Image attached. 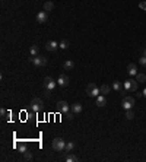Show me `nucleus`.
<instances>
[{"label":"nucleus","mask_w":146,"mask_h":162,"mask_svg":"<svg viewBox=\"0 0 146 162\" xmlns=\"http://www.w3.org/2000/svg\"><path fill=\"white\" fill-rule=\"evenodd\" d=\"M127 73H129L130 76H136V75H137V67H136L134 63H130V64L127 66Z\"/></svg>","instance_id":"obj_12"},{"label":"nucleus","mask_w":146,"mask_h":162,"mask_svg":"<svg viewBox=\"0 0 146 162\" xmlns=\"http://www.w3.org/2000/svg\"><path fill=\"white\" fill-rule=\"evenodd\" d=\"M18 149L24 153V152H27V145H25V143H19V145H18Z\"/></svg>","instance_id":"obj_28"},{"label":"nucleus","mask_w":146,"mask_h":162,"mask_svg":"<svg viewBox=\"0 0 146 162\" xmlns=\"http://www.w3.org/2000/svg\"><path fill=\"white\" fill-rule=\"evenodd\" d=\"M63 67H64V70H73L75 63H73L72 60H66V61H64V64H63Z\"/></svg>","instance_id":"obj_15"},{"label":"nucleus","mask_w":146,"mask_h":162,"mask_svg":"<svg viewBox=\"0 0 146 162\" xmlns=\"http://www.w3.org/2000/svg\"><path fill=\"white\" fill-rule=\"evenodd\" d=\"M139 64H140L142 67H146V56H142V57L139 59Z\"/></svg>","instance_id":"obj_26"},{"label":"nucleus","mask_w":146,"mask_h":162,"mask_svg":"<svg viewBox=\"0 0 146 162\" xmlns=\"http://www.w3.org/2000/svg\"><path fill=\"white\" fill-rule=\"evenodd\" d=\"M134 107V98L133 96H124L123 98V108L124 110H131Z\"/></svg>","instance_id":"obj_7"},{"label":"nucleus","mask_w":146,"mask_h":162,"mask_svg":"<svg viewBox=\"0 0 146 162\" xmlns=\"http://www.w3.org/2000/svg\"><path fill=\"white\" fill-rule=\"evenodd\" d=\"M111 88H112L114 91H117V92H120V91L123 89L121 83H120V82H117V80H114V82H112V86H111Z\"/></svg>","instance_id":"obj_18"},{"label":"nucleus","mask_w":146,"mask_h":162,"mask_svg":"<svg viewBox=\"0 0 146 162\" xmlns=\"http://www.w3.org/2000/svg\"><path fill=\"white\" fill-rule=\"evenodd\" d=\"M31 108H32V111H35V112L43 111V110H44V102H43V99H41V98H32V101H31Z\"/></svg>","instance_id":"obj_2"},{"label":"nucleus","mask_w":146,"mask_h":162,"mask_svg":"<svg viewBox=\"0 0 146 162\" xmlns=\"http://www.w3.org/2000/svg\"><path fill=\"white\" fill-rule=\"evenodd\" d=\"M96 105L98 107H105L107 105V98L104 95H98L96 96Z\"/></svg>","instance_id":"obj_13"},{"label":"nucleus","mask_w":146,"mask_h":162,"mask_svg":"<svg viewBox=\"0 0 146 162\" xmlns=\"http://www.w3.org/2000/svg\"><path fill=\"white\" fill-rule=\"evenodd\" d=\"M38 51H40V48H38L37 45H32V47H31V50H29V53H31V56H32V57L38 56Z\"/></svg>","instance_id":"obj_20"},{"label":"nucleus","mask_w":146,"mask_h":162,"mask_svg":"<svg viewBox=\"0 0 146 162\" xmlns=\"http://www.w3.org/2000/svg\"><path fill=\"white\" fill-rule=\"evenodd\" d=\"M86 94L89 95V96H98V95H101V89L95 85V83H89L88 86H86Z\"/></svg>","instance_id":"obj_5"},{"label":"nucleus","mask_w":146,"mask_h":162,"mask_svg":"<svg viewBox=\"0 0 146 162\" xmlns=\"http://www.w3.org/2000/svg\"><path fill=\"white\" fill-rule=\"evenodd\" d=\"M57 85L61 86V88H66V86L69 85V78H67V75H60L59 79H57Z\"/></svg>","instance_id":"obj_9"},{"label":"nucleus","mask_w":146,"mask_h":162,"mask_svg":"<svg viewBox=\"0 0 146 162\" xmlns=\"http://www.w3.org/2000/svg\"><path fill=\"white\" fill-rule=\"evenodd\" d=\"M51 146H53V149H54V150L60 152V150H64V147H66V142H64L61 137H54V139H53Z\"/></svg>","instance_id":"obj_3"},{"label":"nucleus","mask_w":146,"mask_h":162,"mask_svg":"<svg viewBox=\"0 0 146 162\" xmlns=\"http://www.w3.org/2000/svg\"><path fill=\"white\" fill-rule=\"evenodd\" d=\"M73 149H75V143H73V142H67V143H66L64 150H66V152H72Z\"/></svg>","instance_id":"obj_21"},{"label":"nucleus","mask_w":146,"mask_h":162,"mask_svg":"<svg viewBox=\"0 0 146 162\" xmlns=\"http://www.w3.org/2000/svg\"><path fill=\"white\" fill-rule=\"evenodd\" d=\"M99 89H101V94H102V95H105V94H108V92H110V89H111V88H110L108 85H102Z\"/></svg>","instance_id":"obj_24"},{"label":"nucleus","mask_w":146,"mask_h":162,"mask_svg":"<svg viewBox=\"0 0 146 162\" xmlns=\"http://www.w3.org/2000/svg\"><path fill=\"white\" fill-rule=\"evenodd\" d=\"M145 56H146V48H145Z\"/></svg>","instance_id":"obj_32"},{"label":"nucleus","mask_w":146,"mask_h":162,"mask_svg":"<svg viewBox=\"0 0 146 162\" xmlns=\"http://www.w3.org/2000/svg\"><path fill=\"white\" fill-rule=\"evenodd\" d=\"M56 83H57V82H56L53 78H50V76L44 78V89H45V96H47V98L51 96V91L56 88Z\"/></svg>","instance_id":"obj_1"},{"label":"nucleus","mask_w":146,"mask_h":162,"mask_svg":"<svg viewBox=\"0 0 146 162\" xmlns=\"http://www.w3.org/2000/svg\"><path fill=\"white\" fill-rule=\"evenodd\" d=\"M59 47H60V48H63V50H66V48L69 47V41H67V40L60 41V43H59Z\"/></svg>","instance_id":"obj_23"},{"label":"nucleus","mask_w":146,"mask_h":162,"mask_svg":"<svg viewBox=\"0 0 146 162\" xmlns=\"http://www.w3.org/2000/svg\"><path fill=\"white\" fill-rule=\"evenodd\" d=\"M66 115H67V118H69V120H73V117H75V112L72 111V112H67Z\"/></svg>","instance_id":"obj_30"},{"label":"nucleus","mask_w":146,"mask_h":162,"mask_svg":"<svg viewBox=\"0 0 146 162\" xmlns=\"http://www.w3.org/2000/svg\"><path fill=\"white\" fill-rule=\"evenodd\" d=\"M143 96L146 98V88H145V91H143Z\"/></svg>","instance_id":"obj_31"},{"label":"nucleus","mask_w":146,"mask_h":162,"mask_svg":"<svg viewBox=\"0 0 146 162\" xmlns=\"http://www.w3.org/2000/svg\"><path fill=\"white\" fill-rule=\"evenodd\" d=\"M126 118L127 120H133L134 118V112L131 110H126Z\"/></svg>","instance_id":"obj_25"},{"label":"nucleus","mask_w":146,"mask_h":162,"mask_svg":"<svg viewBox=\"0 0 146 162\" xmlns=\"http://www.w3.org/2000/svg\"><path fill=\"white\" fill-rule=\"evenodd\" d=\"M9 114H10V111L8 112L5 108H2V110H0V115H2V118H3V120H6V115H9Z\"/></svg>","instance_id":"obj_27"},{"label":"nucleus","mask_w":146,"mask_h":162,"mask_svg":"<svg viewBox=\"0 0 146 162\" xmlns=\"http://www.w3.org/2000/svg\"><path fill=\"white\" fill-rule=\"evenodd\" d=\"M72 111H73L75 114H80V112H82V104H79V102L73 104V105H72Z\"/></svg>","instance_id":"obj_14"},{"label":"nucleus","mask_w":146,"mask_h":162,"mask_svg":"<svg viewBox=\"0 0 146 162\" xmlns=\"http://www.w3.org/2000/svg\"><path fill=\"white\" fill-rule=\"evenodd\" d=\"M57 48H60V47H59V43H56V41H48L45 44V50L47 51H56Z\"/></svg>","instance_id":"obj_11"},{"label":"nucleus","mask_w":146,"mask_h":162,"mask_svg":"<svg viewBox=\"0 0 146 162\" xmlns=\"http://www.w3.org/2000/svg\"><path fill=\"white\" fill-rule=\"evenodd\" d=\"M56 107H57L59 112H61V114H67L69 110H70V107H69V104H67L66 101H59Z\"/></svg>","instance_id":"obj_8"},{"label":"nucleus","mask_w":146,"mask_h":162,"mask_svg":"<svg viewBox=\"0 0 146 162\" xmlns=\"http://www.w3.org/2000/svg\"><path fill=\"white\" fill-rule=\"evenodd\" d=\"M47 19H48V16H47V12H45V10L38 12V15H37V22H38V24H45Z\"/></svg>","instance_id":"obj_10"},{"label":"nucleus","mask_w":146,"mask_h":162,"mask_svg":"<svg viewBox=\"0 0 146 162\" xmlns=\"http://www.w3.org/2000/svg\"><path fill=\"white\" fill-rule=\"evenodd\" d=\"M137 80H133V79H127L126 82H124V85H123V88L126 89V91H129V92H136L137 91Z\"/></svg>","instance_id":"obj_4"},{"label":"nucleus","mask_w":146,"mask_h":162,"mask_svg":"<svg viewBox=\"0 0 146 162\" xmlns=\"http://www.w3.org/2000/svg\"><path fill=\"white\" fill-rule=\"evenodd\" d=\"M78 161H79V158L76 155H73V153H69L66 156V162H78Z\"/></svg>","instance_id":"obj_17"},{"label":"nucleus","mask_w":146,"mask_h":162,"mask_svg":"<svg viewBox=\"0 0 146 162\" xmlns=\"http://www.w3.org/2000/svg\"><path fill=\"white\" fill-rule=\"evenodd\" d=\"M136 76H137V82L139 83H145L146 82V75L145 73H137Z\"/></svg>","instance_id":"obj_19"},{"label":"nucleus","mask_w":146,"mask_h":162,"mask_svg":"<svg viewBox=\"0 0 146 162\" xmlns=\"http://www.w3.org/2000/svg\"><path fill=\"white\" fill-rule=\"evenodd\" d=\"M53 9H54V3L53 2H45L44 3V10L45 12H51Z\"/></svg>","instance_id":"obj_16"},{"label":"nucleus","mask_w":146,"mask_h":162,"mask_svg":"<svg viewBox=\"0 0 146 162\" xmlns=\"http://www.w3.org/2000/svg\"><path fill=\"white\" fill-rule=\"evenodd\" d=\"M31 63L37 67H43L47 64V59L43 57V56H35V57H31Z\"/></svg>","instance_id":"obj_6"},{"label":"nucleus","mask_w":146,"mask_h":162,"mask_svg":"<svg viewBox=\"0 0 146 162\" xmlns=\"http://www.w3.org/2000/svg\"><path fill=\"white\" fill-rule=\"evenodd\" d=\"M139 8H140L142 10H146V0H145V2H140V3H139Z\"/></svg>","instance_id":"obj_29"},{"label":"nucleus","mask_w":146,"mask_h":162,"mask_svg":"<svg viewBox=\"0 0 146 162\" xmlns=\"http://www.w3.org/2000/svg\"><path fill=\"white\" fill-rule=\"evenodd\" d=\"M24 159L25 161H32L34 159V155H32V152H24Z\"/></svg>","instance_id":"obj_22"}]
</instances>
